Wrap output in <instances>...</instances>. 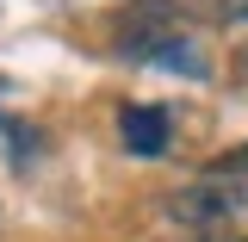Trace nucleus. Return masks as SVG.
<instances>
[{"label": "nucleus", "instance_id": "obj_1", "mask_svg": "<svg viewBox=\"0 0 248 242\" xmlns=\"http://www.w3.org/2000/svg\"><path fill=\"white\" fill-rule=\"evenodd\" d=\"M242 211V193H230L223 180H205V186H180L161 199V217L174 230H192V236H217L230 217Z\"/></svg>", "mask_w": 248, "mask_h": 242}, {"label": "nucleus", "instance_id": "obj_2", "mask_svg": "<svg viewBox=\"0 0 248 242\" xmlns=\"http://www.w3.org/2000/svg\"><path fill=\"white\" fill-rule=\"evenodd\" d=\"M118 137H124L130 155H161L174 130H168V112H155V106H124L118 112Z\"/></svg>", "mask_w": 248, "mask_h": 242}, {"label": "nucleus", "instance_id": "obj_3", "mask_svg": "<svg viewBox=\"0 0 248 242\" xmlns=\"http://www.w3.org/2000/svg\"><path fill=\"white\" fill-rule=\"evenodd\" d=\"M223 174H248V143H242V149L211 155V180H223Z\"/></svg>", "mask_w": 248, "mask_h": 242}]
</instances>
